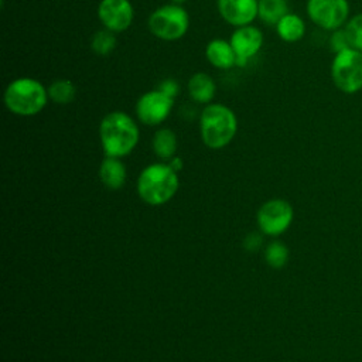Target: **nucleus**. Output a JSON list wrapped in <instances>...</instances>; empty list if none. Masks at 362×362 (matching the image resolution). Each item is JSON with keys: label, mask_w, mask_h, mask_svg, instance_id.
I'll list each match as a JSON object with an SVG mask.
<instances>
[{"label": "nucleus", "mask_w": 362, "mask_h": 362, "mask_svg": "<svg viewBox=\"0 0 362 362\" xmlns=\"http://www.w3.org/2000/svg\"><path fill=\"white\" fill-rule=\"evenodd\" d=\"M221 17L235 27L250 24L257 17L259 0H216Z\"/></svg>", "instance_id": "12"}, {"label": "nucleus", "mask_w": 362, "mask_h": 362, "mask_svg": "<svg viewBox=\"0 0 362 362\" xmlns=\"http://www.w3.org/2000/svg\"><path fill=\"white\" fill-rule=\"evenodd\" d=\"M100 181L110 189H119L126 181V167L117 157H107L99 167Z\"/></svg>", "instance_id": "15"}, {"label": "nucleus", "mask_w": 362, "mask_h": 362, "mask_svg": "<svg viewBox=\"0 0 362 362\" xmlns=\"http://www.w3.org/2000/svg\"><path fill=\"white\" fill-rule=\"evenodd\" d=\"M187 0H170V3H174V4H184Z\"/></svg>", "instance_id": "27"}, {"label": "nucleus", "mask_w": 362, "mask_h": 362, "mask_svg": "<svg viewBox=\"0 0 362 362\" xmlns=\"http://www.w3.org/2000/svg\"><path fill=\"white\" fill-rule=\"evenodd\" d=\"M98 18L103 28L113 33H122L133 23V4L130 0H100L98 6Z\"/></svg>", "instance_id": "10"}, {"label": "nucleus", "mask_w": 362, "mask_h": 362, "mask_svg": "<svg viewBox=\"0 0 362 362\" xmlns=\"http://www.w3.org/2000/svg\"><path fill=\"white\" fill-rule=\"evenodd\" d=\"M345 34L351 48L362 52V13L351 17L345 24Z\"/></svg>", "instance_id": "22"}, {"label": "nucleus", "mask_w": 362, "mask_h": 362, "mask_svg": "<svg viewBox=\"0 0 362 362\" xmlns=\"http://www.w3.org/2000/svg\"><path fill=\"white\" fill-rule=\"evenodd\" d=\"M287 13V0H259L257 17L267 25H276Z\"/></svg>", "instance_id": "18"}, {"label": "nucleus", "mask_w": 362, "mask_h": 362, "mask_svg": "<svg viewBox=\"0 0 362 362\" xmlns=\"http://www.w3.org/2000/svg\"><path fill=\"white\" fill-rule=\"evenodd\" d=\"M116 33L103 28V30H98L92 38H90V48L96 55L100 57H106L109 55L115 47H116Z\"/></svg>", "instance_id": "20"}, {"label": "nucleus", "mask_w": 362, "mask_h": 362, "mask_svg": "<svg viewBox=\"0 0 362 362\" xmlns=\"http://www.w3.org/2000/svg\"><path fill=\"white\" fill-rule=\"evenodd\" d=\"M331 79L342 93L359 92L362 89V52L351 47L337 52L331 62Z\"/></svg>", "instance_id": "6"}, {"label": "nucleus", "mask_w": 362, "mask_h": 362, "mask_svg": "<svg viewBox=\"0 0 362 362\" xmlns=\"http://www.w3.org/2000/svg\"><path fill=\"white\" fill-rule=\"evenodd\" d=\"M4 105L17 116H34L48 103V88L31 76L13 79L4 89Z\"/></svg>", "instance_id": "3"}, {"label": "nucleus", "mask_w": 362, "mask_h": 362, "mask_svg": "<svg viewBox=\"0 0 362 362\" xmlns=\"http://www.w3.org/2000/svg\"><path fill=\"white\" fill-rule=\"evenodd\" d=\"M174 99L158 89L143 93L136 102V116L147 126H157L163 123L171 113Z\"/></svg>", "instance_id": "8"}, {"label": "nucleus", "mask_w": 362, "mask_h": 362, "mask_svg": "<svg viewBox=\"0 0 362 362\" xmlns=\"http://www.w3.org/2000/svg\"><path fill=\"white\" fill-rule=\"evenodd\" d=\"M187 90L189 98L202 105H208L212 102L216 93V83L214 78L206 72L194 74L187 83Z\"/></svg>", "instance_id": "14"}, {"label": "nucleus", "mask_w": 362, "mask_h": 362, "mask_svg": "<svg viewBox=\"0 0 362 362\" xmlns=\"http://www.w3.org/2000/svg\"><path fill=\"white\" fill-rule=\"evenodd\" d=\"M153 151L163 160H171L177 151V136L171 129H158L153 136Z\"/></svg>", "instance_id": "17"}, {"label": "nucleus", "mask_w": 362, "mask_h": 362, "mask_svg": "<svg viewBox=\"0 0 362 362\" xmlns=\"http://www.w3.org/2000/svg\"><path fill=\"white\" fill-rule=\"evenodd\" d=\"M264 257L269 266L281 269L288 259V249L281 242H272L264 250Z\"/></svg>", "instance_id": "21"}, {"label": "nucleus", "mask_w": 362, "mask_h": 362, "mask_svg": "<svg viewBox=\"0 0 362 362\" xmlns=\"http://www.w3.org/2000/svg\"><path fill=\"white\" fill-rule=\"evenodd\" d=\"M99 137L107 157H124L137 146L140 130L134 119L122 112L113 110L103 116L99 124Z\"/></svg>", "instance_id": "1"}, {"label": "nucleus", "mask_w": 362, "mask_h": 362, "mask_svg": "<svg viewBox=\"0 0 362 362\" xmlns=\"http://www.w3.org/2000/svg\"><path fill=\"white\" fill-rule=\"evenodd\" d=\"M76 96V86L71 79H55L48 86V98L58 105H68Z\"/></svg>", "instance_id": "19"}, {"label": "nucleus", "mask_w": 362, "mask_h": 362, "mask_svg": "<svg viewBox=\"0 0 362 362\" xmlns=\"http://www.w3.org/2000/svg\"><path fill=\"white\" fill-rule=\"evenodd\" d=\"M147 24L154 37L163 41H175L188 31L189 16L181 4L167 3L150 14Z\"/></svg>", "instance_id": "5"}, {"label": "nucleus", "mask_w": 362, "mask_h": 362, "mask_svg": "<svg viewBox=\"0 0 362 362\" xmlns=\"http://www.w3.org/2000/svg\"><path fill=\"white\" fill-rule=\"evenodd\" d=\"M243 246L246 250L249 252H256L260 246H262V238L259 233H249L245 240H243Z\"/></svg>", "instance_id": "25"}, {"label": "nucleus", "mask_w": 362, "mask_h": 362, "mask_svg": "<svg viewBox=\"0 0 362 362\" xmlns=\"http://www.w3.org/2000/svg\"><path fill=\"white\" fill-rule=\"evenodd\" d=\"M178 175L170 164H151L146 167L137 181L140 198L150 205H163L178 189Z\"/></svg>", "instance_id": "4"}, {"label": "nucleus", "mask_w": 362, "mask_h": 362, "mask_svg": "<svg viewBox=\"0 0 362 362\" xmlns=\"http://www.w3.org/2000/svg\"><path fill=\"white\" fill-rule=\"evenodd\" d=\"M238 132L235 112L223 103H208L199 115V133L205 146L222 148L228 146Z\"/></svg>", "instance_id": "2"}, {"label": "nucleus", "mask_w": 362, "mask_h": 362, "mask_svg": "<svg viewBox=\"0 0 362 362\" xmlns=\"http://www.w3.org/2000/svg\"><path fill=\"white\" fill-rule=\"evenodd\" d=\"M158 90H161L163 93H165L170 98H175L178 93V83L173 79V78H165L158 83Z\"/></svg>", "instance_id": "24"}, {"label": "nucleus", "mask_w": 362, "mask_h": 362, "mask_svg": "<svg viewBox=\"0 0 362 362\" xmlns=\"http://www.w3.org/2000/svg\"><path fill=\"white\" fill-rule=\"evenodd\" d=\"M329 47L335 54L345 48H349V42H348L344 28H338V30L332 31V34L329 37Z\"/></svg>", "instance_id": "23"}, {"label": "nucleus", "mask_w": 362, "mask_h": 362, "mask_svg": "<svg viewBox=\"0 0 362 362\" xmlns=\"http://www.w3.org/2000/svg\"><path fill=\"white\" fill-rule=\"evenodd\" d=\"M205 57L208 62L219 69H229L236 65V54L230 41L223 38L211 40L205 48Z\"/></svg>", "instance_id": "13"}, {"label": "nucleus", "mask_w": 362, "mask_h": 362, "mask_svg": "<svg viewBox=\"0 0 362 362\" xmlns=\"http://www.w3.org/2000/svg\"><path fill=\"white\" fill-rule=\"evenodd\" d=\"M170 167H171L175 173H178V171L182 168V160H181L180 157H173V158L170 160Z\"/></svg>", "instance_id": "26"}, {"label": "nucleus", "mask_w": 362, "mask_h": 362, "mask_svg": "<svg viewBox=\"0 0 362 362\" xmlns=\"http://www.w3.org/2000/svg\"><path fill=\"white\" fill-rule=\"evenodd\" d=\"M229 41L236 54V65L245 66L247 61L260 51L263 45V33L256 25L246 24L236 27Z\"/></svg>", "instance_id": "11"}, {"label": "nucleus", "mask_w": 362, "mask_h": 362, "mask_svg": "<svg viewBox=\"0 0 362 362\" xmlns=\"http://www.w3.org/2000/svg\"><path fill=\"white\" fill-rule=\"evenodd\" d=\"M274 27L277 35L286 42L300 41L305 34L304 20L294 13H287L284 17L279 20V23Z\"/></svg>", "instance_id": "16"}, {"label": "nucleus", "mask_w": 362, "mask_h": 362, "mask_svg": "<svg viewBox=\"0 0 362 362\" xmlns=\"http://www.w3.org/2000/svg\"><path fill=\"white\" fill-rule=\"evenodd\" d=\"M293 208L284 199H270L257 211V225L266 235H281L293 221Z\"/></svg>", "instance_id": "9"}, {"label": "nucleus", "mask_w": 362, "mask_h": 362, "mask_svg": "<svg viewBox=\"0 0 362 362\" xmlns=\"http://www.w3.org/2000/svg\"><path fill=\"white\" fill-rule=\"evenodd\" d=\"M305 10L310 20L327 31L342 28L349 17L348 0H307Z\"/></svg>", "instance_id": "7"}]
</instances>
